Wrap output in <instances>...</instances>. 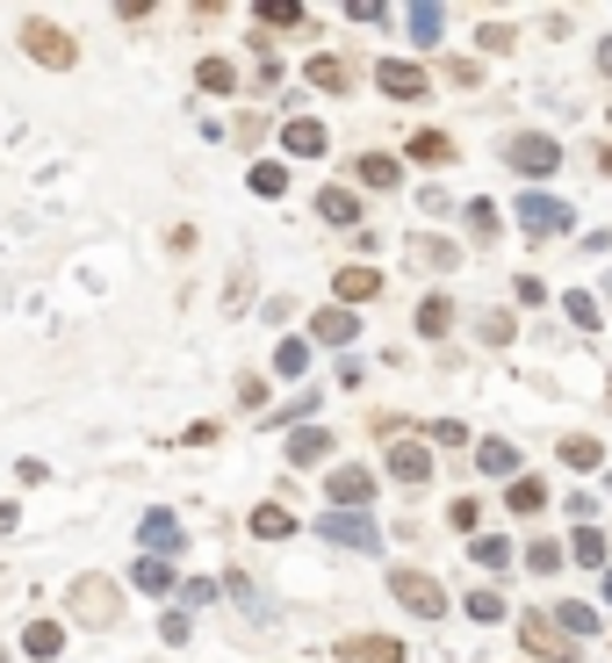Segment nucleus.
Returning a JSON list of instances; mask_svg holds the SVG:
<instances>
[{
	"label": "nucleus",
	"instance_id": "1",
	"mask_svg": "<svg viewBox=\"0 0 612 663\" xmlns=\"http://www.w3.org/2000/svg\"><path fill=\"white\" fill-rule=\"evenodd\" d=\"M66 613H72V620H87V628H108V620L122 613V592L108 584L102 570H87V577H72V584H66Z\"/></svg>",
	"mask_w": 612,
	"mask_h": 663
},
{
	"label": "nucleus",
	"instance_id": "2",
	"mask_svg": "<svg viewBox=\"0 0 612 663\" xmlns=\"http://www.w3.org/2000/svg\"><path fill=\"white\" fill-rule=\"evenodd\" d=\"M22 51H30L36 66H51V72H72V66H80V44H72L51 15H30V22H22Z\"/></svg>",
	"mask_w": 612,
	"mask_h": 663
},
{
	"label": "nucleus",
	"instance_id": "3",
	"mask_svg": "<svg viewBox=\"0 0 612 663\" xmlns=\"http://www.w3.org/2000/svg\"><path fill=\"white\" fill-rule=\"evenodd\" d=\"M519 649H533L541 663H577V635L555 613H519Z\"/></svg>",
	"mask_w": 612,
	"mask_h": 663
},
{
	"label": "nucleus",
	"instance_id": "4",
	"mask_svg": "<svg viewBox=\"0 0 612 663\" xmlns=\"http://www.w3.org/2000/svg\"><path fill=\"white\" fill-rule=\"evenodd\" d=\"M317 534H325L332 548H361V556H375V548H382V526L367 520V512H325V520H317Z\"/></svg>",
	"mask_w": 612,
	"mask_h": 663
},
{
	"label": "nucleus",
	"instance_id": "5",
	"mask_svg": "<svg viewBox=\"0 0 612 663\" xmlns=\"http://www.w3.org/2000/svg\"><path fill=\"white\" fill-rule=\"evenodd\" d=\"M511 174H526V181H548L562 166V144L548 138V130H526V138H511Z\"/></svg>",
	"mask_w": 612,
	"mask_h": 663
},
{
	"label": "nucleus",
	"instance_id": "6",
	"mask_svg": "<svg viewBox=\"0 0 612 663\" xmlns=\"http://www.w3.org/2000/svg\"><path fill=\"white\" fill-rule=\"evenodd\" d=\"M389 592H397V606L419 613V620H439V613H447V592H439L425 570H389Z\"/></svg>",
	"mask_w": 612,
	"mask_h": 663
},
{
	"label": "nucleus",
	"instance_id": "7",
	"mask_svg": "<svg viewBox=\"0 0 612 663\" xmlns=\"http://www.w3.org/2000/svg\"><path fill=\"white\" fill-rule=\"evenodd\" d=\"M577 224V210L569 202H555V195H519V231H533V239H555V231H569Z\"/></svg>",
	"mask_w": 612,
	"mask_h": 663
},
{
	"label": "nucleus",
	"instance_id": "8",
	"mask_svg": "<svg viewBox=\"0 0 612 663\" xmlns=\"http://www.w3.org/2000/svg\"><path fill=\"white\" fill-rule=\"evenodd\" d=\"M325 498H332V512H361L367 498H375V469H361V462H339V469L325 476Z\"/></svg>",
	"mask_w": 612,
	"mask_h": 663
},
{
	"label": "nucleus",
	"instance_id": "9",
	"mask_svg": "<svg viewBox=\"0 0 612 663\" xmlns=\"http://www.w3.org/2000/svg\"><path fill=\"white\" fill-rule=\"evenodd\" d=\"M375 88L397 94V102H425L433 80H425V66H411V58H382V66H375Z\"/></svg>",
	"mask_w": 612,
	"mask_h": 663
},
{
	"label": "nucleus",
	"instance_id": "10",
	"mask_svg": "<svg viewBox=\"0 0 612 663\" xmlns=\"http://www.w3.org/2000/svg\"><path fill=\"white\" fill-rule=\"evenodd\" d=\"M138 542L152 548L158 562H174V556H180V542H188V534H180V520H174V512H166V505H152V512H144V520H138Z\"/></svg>",
	"mask_w": 612,
	"mask_h": 663
},
{
	"label": "nucleus",
	"instance_id": "11",
	"mask_svg": "<svg viewBox=\"0 0 612 663\" xmlns=\"http://www.w3.org/2000/svg\"><path fill=\"white\" fill-rule=\"evenodd\" d=\"M339 663H403V642L397 635H346V642H339Z\"/></svg>",
	"mask_w": 612,
	"mask_h": 663
},
{
	"label": "nucleus",
	"instance_id": "12",
	"mask_svg": "<svg viewBox=\"0 0 612 663\" xmlns=\"http://www.w3.org/2000/svg\"><path fill=\"white\" fill-rule=\"evenodd\" d=\"M332 296H339V311L375 303V296H382V275H375V267H339V275H332Z\"/></svg>",
	"mask_w": 612,
	"mask_h": 663
},
{
	"label": "nucleus",
	"instance_id": "13",
	"mask_svg": "<svg viewBox=\"0 0 612 663\" xmlns=\"http://www.w3.org/2000/svg\"><path fill=\"white\" fill-rule=\"evenodd\" d=\"M325 144H332V138H325V123H317V116H289V123H281V152H289V159H317Z\"/></svg>",
	"mask_w": 612,
	"mask_h": 663
},
{
	"label": "nucleus",
	"instance_id": "14",
	"mask_svg": "<svg viewBox=\"0 0 612 663\" xmlns=\"http://www.w3.org/2000/svg\"><path fill=\"white\" fill-rule=\"evenodd\" d=\"M353 332H361V317L339 311V303H325V311L310 317V339H317V347H353Z\"/></svg>",
	"mask_w": 612,
	"mask_h": 663
},
{
	"label": "nucleus",
	"instance_id": "15",
	"mask_svg": "<svg viewBox=\"0 0 612 663\" xmlns=\"http://www.w3.org/2000/svg\"><path fill=\"white\" fill-rule=\"evenodd\" d=\"M389 476H397V484H425V476H433V454H425L419 440H397V447H389Z\"/></svg>",
	"mask_w": 612,
	"mask_h": 663
},
{
	"label": "nucleus",
	"instance_id": "16",
	"mask_svg": "<svg viewBox=\"0 0 612 663\" xmlns=\"http://www.w3.org/2000/svg\"><path fill=\"white\" fill-rule=\"evenodd\" d=\"M303 80H310V88H325V94H346L353 88V66H346V58H332V51H317L310 66H303Z\"/></svg>",
	"mask_w": 612,
	"mask_h": 663
},
{
	"label": "nucleus",
	"instance_id": "17",
	"mask_svg": "<svg viewBox=\"0 0 612 663\" xmlns=\"http://www.w3.org/2000/svg\"><path fill=\"white\" fill-rule=\"evenodd\" d=\"M58 649H66V620H30V628H22V656L51 663Z\"/></svg>",
	"mask_w": 612,
	"mask_h": 663
},
{
	"label": "nucleus",
	"instance_id": "18",
	"mask_svg": "<svg viewBox=\"0 0 612 663\" xmlns=\"http://www.w3.org/2000/svg\"><path fill=\"white\" fill-rule=\"evenodd\" d=\"M325 454H332V433H325V426H296V433H289V462H296V469H310Z\"/></svg>",
	"mask_w": 612,
	"mask_h": 663
},
{
	"label": "nucleus",
	"instance_id": "19",
	"mask_svg": "<svg viewBox=\"0 0 612 663\" xmlns=\"http://www.w3.org/2000/svg\"><path fill=\"white\" fill-rule=\"evenodd\" d=\"M317 217H325V224H361V195L353 188H317Z\"/></svg>",
	"mask_w": 612,
	"mask_h": 663
},
{
	"label": "nucleus",
	"instance_id": "20",
	"mask_svg": "<svg viewBox=\"0 0 612 663\" xmlns=\"http://www.w3.org/2000/svg\"><path fill=\"white\" fill-rule=\"evenodd\" d=\"M353 174H361V188H397V181H403V166H397L389 152H367L361 166H353Z\"/></svg>",
	"mask_w": 612,
	"mask_h": 663
},
{
	"label": "nucleus",
	"instance_id": "21",
	"mask_svg": "<svg viewBox=\"0 0 612 663\" xmlns=\"http://www.w3.org/2000/svg\"><path fill=\"white\" fill-rule=\"evenodd\" d=\"M245 188H252V195H267V202H274V195H289V166H281V159H260V166L245 174Z\"/></svg>",
	"mask_w": 612,
	"mask_h": 663
},
{
	"label": "nucleus",
	"instance_id": "22",
	"mask_svg": "<svg viewBox=\"0 0 612 663\" xmlns=\"http://www.w3.org/2000/svg\"><path fill=\"white\" fill-rule=\"evenodd\" d=\"M252 534H260V542H281V534H296V512L289 505H252Z\"/></svg>",
	"mask_w": 612,
	"mask_h": 663
},
{
	"label": "nucleus",
	"instance_id": "23",
	"mask_svg": "<svg viewBox=\"0 0 612 663\" xmlns=\"http://www.w3.org/2000/svg\"><path fill=\"white\" fill-rule=\"evenodd\" d=\"M419 332H425V339H447V332H455V303H447V296H425L419 303Z\"/></svg>",
	"mask_w": 612,
	"mask_h": 663
},
{
	"label": "nucleus",
	"instance_id": "24",
	"mask_svg": "<svg viewBox=\"0 0 612 663\" xmlns=\"http://www.w3.org/2000/svg\"><path fill=\"white\" fill-rule=\"evenodd\" d=\"M130 584H138V592H174V562H158V556H138V570H130Z\"/></svg>",
	"mask_w": 612,
	"mask_h": 663
},
{
	"label": "nucleus",
	"instance_id": "25",
	"mask_svg": "<svg viewBox=\"0 0 612 663\" xmlns=\"http://www.w3.org/2000/svg\"><path fill=\"white\" fill-rule=\"evenodd\" d=\"M505 505H511V512H541V505H548V484H541V476H511Z\"/></svg>",
	"mask_w": 612,
	"mask_h": 663
},
{
	"label": "nucleus",
	"instance_id": "26",
	"mask_svg": "<svg viewBox=\"0 0 612 663\" xmlns=\"http://www.w3.org/2000/svg\"><path fill=\"white\" fill-rule=\"evenodd\" d=\"M475 462H483V476H511V469H519V447H511V440H483Z\"/></svg>",
	"mask_w": 612,
	"mask_h": 663
},
{
	"label": "nucleus",
	"instance_id": "27",
	"mask_svg": "<svg viewBox=\"0 0 612 663\" xmlns=\"http://www.w3.org/2000/svg\"><path fill=\"white\" fill-rule=\"evenodd\" d=\"M403 152H411V159H419V166H447V159H455V144H447V138H439V130H419V138H411V144H403Z\"/></svg>",
	"mask_w": 612,
	"mask_h": 663
},
{
	"label": "nucleus",
	"instance_id": "28",
	"mask_svg": "<svg viewBox=\"0 0 612 663\" xmlns=\"http://www.w3.org/2000/svg\"><path fill=\"white\" fill-rule=\"evenodd\" d=\"M403 253H411V260H425V267H455L461 260V245H447V239H411Z\"/></svg>",
	"mask_w": 612,
	"mask_h": 663
},
{
	"label": "nucleus",
	"instance_id": "29",
	"mask_svg": "<svg viewBox=\"0 0 612 663\" xmlns=\"http://www.w3.org/2000/svg\"><path fill=\"white\" fill-rule=\"evenodd\" d=\"M403 30H411V44H439L447 15H439V8H411V15H403Z\"/></svg>",
	"mask_w": 612,
	"mask_h": 663
},
{
	"label": "nucleus",
	"instance_id": "30",
	"mask_svg": "<svg viewBox=\"0 0 612 663\" xmlns=\"http://www.w3.org/2000/svg\"><path fill=\"white\" fill-rule=\"evenodd\" d=\"M195 80H202L210 94H231V88H238V72H231V58H202V66H195Z\"/></svg>",
	"mask_w": 612,
	"mask_h": 663
},
{
	"label": "nucleus",
	"instance_id": "31",
	"mask_svg": "<svg viewBox=\"0 0 612 663\" xmlns=\"http://www.w3.org/2000/svg\"><path fill=\"white\" fill-rule=\"evenodd\" d=\"M562 462H569V469L584 476V469H598V462H605V447H598V440H584V433H577V440H562Z\"/></svg>",
	"mask_w": 612,
	"mask_h": 663
},
{
	"label": "nucleus",
	"instance_id": "32",
	"mask_svg": "<svg viewBox=\"0 0 612 663\" xmlns=\"http://www.w3.org/2000/svg\"><path fill=\"white\" fill-rule=\"evenodd\" d=\"M310 368V339H281L274 347V375H303Z\"/></svg>",
	"mask_w": 612,
	"mask_h": 663
},
{
	"label": "nucleus",
	"instance_id": "33",
	"mask_svg": "<svg viewBox=\"0 0 612 663\" xmlns=\"http://www.w3.org/2000/svg\"><path fill=\"white\" fill-rule=\"evenodd\" d=\"M569 556L598 570V562H605V534H598V526H577V534H569Z\"/></svg>",
	"mask_w": 612,
	"mask_h": 663
},
{
	"label": "nucleus",
	"instance_id": "34",
	"mask_svg": "<svg viewBox=\"0 0 612 663\" xmlns=\"http://www.w3.org/2000/svg\"><path fill=\"white\" fill-rule=\"evenodd\" d=\"M260 22L267 30H303V8L296 0H260Z\"/></svg>",
	"mask_w": 612,
	"mask_h": 663
},
{
	"label": "nucleus",
	"instance_id": "35",
	"mask_svg": "<svg viewBox=\"0 0 612 663\" xmlns=\"http://www.w3.org/2000/svg\"><path fill=\"white\" fill-rule=\"evenodd\" d=\"M469 556L483 562V570H505V562H511V548L497 542V534H475V548H469Z\"/></svg>",
	"mask_w": 612,
	"mask_h": 663
},
{
	"label": "nucleus",
	"instance_id": "36",
	"mask_svg": "<svg viewBox=\"0 0 612 663\" xmlns=\"http://www.w3.org/2000/svg\"><path fill=\"white\" fill-rule=\"evenodd\" d=\"M562 311H569V325H577V332H591V325H598V303L584 296V289H569V296H562Z\"/></svg>",
	"mask_w": 612,
	"mask_h": 663
},
{
	"label": "nucleus",
	"instance_id": "37",
	"mask_svg": "<svg viewBox=\"0 0 612 663\" xmlns=\"http://www.w3.org/2000/svg\"><path fill=\"white\" fill-rule=\"evenodd\" d=\"M461 613L490 628V620H505V598H497V592H469V606H461Z\"/></svg>",
	"mask_w": 612,
	"mask_h": 663
},
{
	"label": "nucleus",
	"instance_id": "38",
	"mask_svg": "<svg viewBox=\"0 0 612 663\" xmlns=\"http://www.w3.org/2000/svg\"><path fill=\"white\" fill-rule=\"evenodd\" d=\"M555 620L577 635V642H584V635H598V613H591V606H555Z\"/></svg>",
	"mask_w": 612,
	"mask_h": 663
},
{
	"label": "nucleus",
	"instance_id": "39",
	"mask_svg": "<svg viewBox=\"0 0 612 663\" xmlns=\"http://www.w3.org/2000/svg\"><path fill=\"white\" fill-rule=\"evenodd\" d=\"M526 570L555 577V570H562V548H555V542H533V548H526Z\"/></svg>",
	"mask_w": 612,
	"mask_h": 663
},
{
	"label": "nucleus",
	"instance_id": "40",
	"mask_svg": "<svg viewBox=\"0 0 612 663\" xmlns=\"http://www.w3.org/2000/svg\"><path fill=\"white\" fill-rule=\"evenodd\" d=\"M469 231H475V239H497V210H490V202H469Z\"/></svg>",
	"mask_w": 612,
	"mask_h": 663
},
{
	"label": "nucleus",
	"instance_id": "41",
	"mask_svg": "<svg viewBox=\"0 0 612 663\" xmlns=\"http://www.w3.org/2000/svg\"><path fill=\"white\" fill-rule=\"evenodd\" d=\"M210 598H216L210 577H188V584H180V606H210Z\"/></svg>",
	"mask_w": 612,
	"mask_h": 663
},
{
	"label": "nucleus",
	"instance_id": "42",
	"mask_svg": "<svg viewBox=\"0 0 612 663\" xmlns=\"http://www.w3.org/2000/svg\"><path fill=\"white\" fill-rule=\"evenodd\" d=\"M158 635H166V642H188V635H195V620H188V613H166V620H158Z\"/></svg>",
	"mask_w": 612,
	"mask_h": 663
},
{
	"label": "nucleus",
	"instance_id": "43",
	"mask_svg": "<svg viewBox=\"0 0 612 663\" xmlns=\"http://www.w3.org/2000/svg\"><path fill=\"white\" fill-rule=\"evenodd\" d=\"M238 404H245V411H260V404H267V383H260V375H245V383H238Z\"/></svg>",
	"mask_w": 612,
	"mask_h": 663
},
{
	"label": "nucleus",
	"instance_id": "44",
	"mask_svg": "<svg viewBox=\"0 0 612 663\" xmlns=\"http://www.w3.org/2000/svg\"><path fill=\"white\" fill-rule=\"evenodd\" d=\"M483 339H490V347H505V339H511V317L490 311V317H483Z\"/></svg>",
	"mask_w": 612,
	"mask_h": 663
},
{
	"label": "nucleus",
	"instance_id": "45",
	"mask_svg": "<svg viewBox=\"0 0 612 663\" xmlns=\"http://www.w3.org/2000/svg\"><path fill=\"white\" fill-rule=\"evenodd\" d=\"M447 520H455L461 534H475V498H455V512H447Z\"/></svg>",
	"mask_w": 612,
	"mask_h": 663
},
{
	"label": "nucleus",
	"instance_id": "46",
	"mask_svg": "<svg viewBox=\"0 0 612 663\" xmlns=\"http://www.w3.org/2000/svg\"><path fill=\"white\" fill-rule=\"evenodd\" d=\"M15 520H22V505L15 498H0V534H15Z\"/></svg>",
	"mask_w": 612,
	"mask_h": 663
},
{
	"label": "nucleus",
	"instance_id": "47",
	"mask_svg": "<svg viewBox=\"0 0 612 663\" xmlns=\"http://www.w3.org/2000/svg\"><path fill=\"white\" fill-rule=\"evenodd\" d=\"M598 72H605V80H612V36H605V44H598Z\"/></svg>",
	"mask_w": 612,
	"mask_h": 663
},
{
	"label": "nucleus",
	"instance_id": "48",
	"mask_svg": "<svg viewBox=\"0 0 612 663\" xmlns=\"http://www.w3.org/2000/svg\"><path fill=\"white\" fill-rule=\"evenodd\" d=\"M605 598H612V570H605Z\"/></svg>",
	"mask_w": 612,
	"mask_h": 663
},
{
	"label": "nucleus",
	"instance_id": "49",
	"mask_svg": "<svg viewBox=\"0 0 612 663\" xmlns=\"http://www.w3.org/2000/svg\"><path fill=\"white\" fill-rule=\"evenodd\" d=\"M605 296H612V275H605Z\"/></svg>",
	"mask_w": 612,
	"mask_h": 663
}]
</instances>
